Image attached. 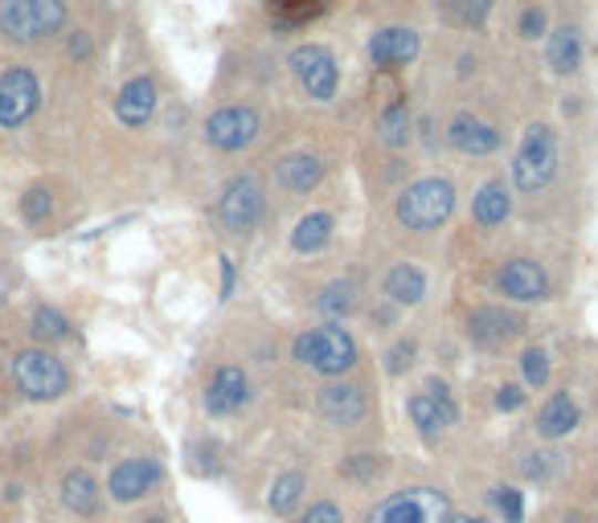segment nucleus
Returning <instances> with one entry per match:
<instances>
[{"label": "nucleus", "instance_id": "nucleus-1", "mask_svg": "<svg viewBox=\"0 0 598 523\" xmlns=\"http://www.w3.org/2000/svg\"><path fill=\"white\" fill-rule=\"evenodd\" d=\"M455 209V188L451 180H439V176H426V180H414V185L398 197V221L414 233H431L451 217Z\"/></svg>", "mask_w": 598, "mask_h": 523}, {"label": "nucleus", "instance_id": "nucleus-2", "mask_svg": "<svg viewBox=\"0 0 598 523\" xmlns=\"http://www.w3.org/2000/svg\"><path fill=\"white\" fill-rule=\"evenodd\" d=\"M66 25V0H4L0 4V33L9 41L54 38Z\"/></svg>", "mask_w": 598, "mask_h": 523}, {"label": "nucleus", "instance_id": "nucleus-3", "mask_svg": "<svg viewBox=\"0 0 598 523\" xmlns=\"http://www.w3.org/2000/svg\"><path fill=\"white\" fill-rule=\"evenodd\" d=\"M13 380L17 389L25 393L29 401H58L70 389L66 364L58 360L54 352L45 348H25L13 356Z\"/></svg>", "mask_w": 598, "mask_h": 523}, {"label": "nucleus", "instance_id": "nucleus-4", "mask_svg": "<svg viewBox=\"0 0 598 523\" xmlns=\"http://www.w3.org/2000/svg\"><path fill=\"white\" fill-rule=\"evenodd\" d=\"M296 360L308 364L312 373L340 376L357 364V344L344 327H312L296 339Z\"/></svg>", "mask_w": 598, "mask_h": 523}, {"label": "nucleus", "instance_id": "nucleus-5", "mask_svg": "<svg viewBox=\"0 0 598 523\" xmlns=\"http://www.w3.org/2000/svg\"><path fill=\"white\" fill-rule=\"evenodd\" d=\"M554 172H558V139H554V132L545 123H537L520 139V151L517 160H513V180L525 192H537V188H545L554 180Z\"/></svg>", "mask_w": 598, "mask_h": 523}, {"label": "nucleus", "instance_id": "nucleus-6", "mask_svg": "<svg viewBox=\"0 0 598 523\" xmlns=\"http://www.w3.org/2000/svg\"><path fill=\"white\" fill-rule=\"evenodd\" d=\"M451 503L435 487H414L402 495H390L365 523H447Z\"/></svg>", "mask_w": 598, "mask_h": 523}, {"label": "nucleus", "instance_id": "nucleus-7", "mask_svg": "<svg viewBox=\"0 0 598 523\" xmlns=\"http://www.w3.org/2000/svg\"><path fill=\"white\" fill-rule=\"evenodd\" d=\"M291 74H296V82L316 103H328L340 86L337 57L328 54L324 45H299L296 54H291Z\"/></svg>", "mask_w": 598, "mask_h": 523}, {"label": "nucleus", "instance_id": "nucleus-8", "mask_svg": "<svg viewBox=\"0 0 598 523\" xmlns=\"http://www.w3.org/2000/svg\"><path fill=\"white\" fill-rule=\"evenodd\" d=\"M41 86L38 74L25 66H13L0 74V127H21L38 111Z\"/></svg>", "mask_w": 598, "mask_h": 523}, {"label": "nucleus", "instance_id": "nucleus-9", "mask_svg": "<svg viewBox=\"0 0 598 523\" xmlns=\"http://www.w3.org/2000/svg\"><path fill=\"white\" fill-rule=\"evenodd\" d=\"M259 135V111L255 107H221L205 123V139L221 151H243Z\"/></svg>", "mask_w": 598, "mask_h": 523}, {"label": "nucleus", "instance_id": "nucleus-10", "mask_svg": "<svg viewBox=\"0 0 598 523\" xmlns=\"http://www.w3.org/2000/svg\"><path fill=\"white\" fill-rule=\"evenodd\" d=\"M262 185L255 180V176H238V180H230V188L221 192V221H226V229L230 233H246V229L259 226L262 217Z\"/></svg>", "mask_w": 598, "mask_h": 523}, {"label": "nucleus", "instance_id": "nucleus-11", "mask_svg": "<svg viewBox=\"0 0 598 523\" xmlns=\"http://www.w3.org/2000/svg\"><path fill=\"white\" fill-rule=\"evenodd\" d=\"M496 286H501V295L517 299V303H533V299L549 295V279H545V270L537 266L533 258H513V262H504L501 274H496Z\"/></svg>", "mask_w": 598, "mask_h": 523}, {"label": "nucleus", "instance_id": "nucleus-12", "mask_svg": "<svg viewBox=\"0 0 598 523\" xmlns=\"http://www.w3.org/2000/svg\"><path fill=\"white\" fill-rule=\"evenodd\" d=\"M161 483V467L152 462V458H127L120 467L111 470V499H120V503H136L152 491V487Z\"/></svg>", "mask_w": 598, "mask_h": 523}, {"label": "nucleus", "instance_id": "nucleus-13", "mask_svg": "<svg viewBox=\"0 0 598 523\" xmlns=\"http://www.w3.org/2000/svg\"><path fill=\"white\" fill-rule=\"evenodd\" d=\"M410 417H414V426L431 438V433L455 426L460 409H455V401H451V393L443 389V385H431L426 393H414V397H410Z\"/></svg>", "mask_w": 598, "mask_h": 523}, {"label": "nucleus", "instance_id": "nucleus-14", "mask_svg": "<svg viewBox=\"0 0 598 523\" xmlns=\"http://www.w3.org/2000/svg\"><path fill=\"white\" fill-rule=\"evenodd\" d=\"M246 397H250L246 373H243V368H234V364H226V368H218V373H214L209 389H205V409H209L214 417H230V414H238V409H243Z\"/></svg>", "mask_w": 598, "mask_h": 523}, {"label": "nucleus", "instance_id": "nucleus-15", "mask_svg": "<svg viewBox=\"0 0 598 523\" xmlns=\"http://www.w3.org/2000/svg\"><path fill=\"white\" fill-rule=\"evenodd\" d=\"M414 54H419V33L414 29H381V33H373V41H369V57H373V66H406V62H414Z\"/></svg>", "mask_w": 598, "mask_h": 523}, {"label": "nucleus", "instance_id": "nucleus-16", "mask_svg": "<svg viewBox=\"0 0 598 523\" xmlns=\"http://www.w3.org/2000/svg\"><path fill=\"white\" fill-rule=\"evenodd\" d=\"M447 139H451V148L463 151V156H492V151L501 148V132H496L492 123L472 119V115H460V119H451Z\"/></svg>", "mask_w": 598, "mask_h": 523}, {"label": "nucleus", "instance_id": "nucleus-17", "mask_svg": "<svg viewBox=\"0 0 598 523\" xmlns=\"http://www.w3.org/2000/svg\"><path fill=\"white\" fill-rule=\"evenodd\" d=\"M115 115H120L127 127H144V123L156 115V82L152 79H132L115 98Z\"/></svg>", "mask_w": 598, "mask_h": 523}, {"label": "nucleus", "instance_id": "nucleus-18", "mask_svg": "<svg viewBox=\"0 0 598 523\" xmlns=\"http://www.w3.org/2000/svg\"><path fill=\"white\" fill-rule=\"evenodd\" d=\"M517 332L520 320L501 307H476L467 315V336L476 339V344H504V339H513Z\"/></svg>", "mask_w": 598, "mask_h": 523}, {"label": "nucleus", "instance_id": "nucleus-19", "mask_svg": "<svg viewBox=\"0 0 598 523\" xmlns=\"http://www.w3.org/2000/svg\"><path fill=\"white\" fill-rule=\"evenodd\" d=\"M320 414L337 426H353L365 417V397L357 385H328V389H320Z\"/></svg>", "mask_w": 598, "mask_h": 523}, {"label": "nucleus", "instance_id": "nucleus-20", "mask_svg": "<svg viewBox=\"0 0 598 523\" xmlns=\"http://www.w3.org/2000/svg\"><path fill=\"white\" fill-rule=\"evenodd\" d=\"M578 405H574L570 393H554L549 401H545V409L537 414V430L545 433V438H561V433H570L574 426H578Z\"/></svg>", "mask_w": 598, "mask_h": 523}, {"label": "nucleus", "instance_id": "nucleus-21", "mask_svg": "<svg viewBox=\"0 0 598 523\" xmlns=\"http://www.w3.org/2000/svg\"><path fill=\"white\" fill-rule=\"evenodd\" d=\"M62 503H66L74 515H95L99 511L95 474H86V470H70L66 479H62Z\"/></svg>", "mask_w": 598, "mask_h": 523}, {"label": "nucleus", "instance_id": "nucleus-22", "mask_svg": "<svg viewBox=\"0 0 598 523\" xmlns=\"http://www.w3.org/2000/svg\"><path fill=\"white\" fill-rule=\"evenodd\" d=\"M320 176H324V164L308 156V151H299V156H287L279 164V185L291 188V192H308V188L320 185Z\"/></svg>", "mask_w": 598, "mask_h": 523}, {"label": "nucleus", "instance_id": "nucleus-23", "mask_svg": "<svg viewBox=\"0 0 598 523\" xmlns=\"http://www.w3.org/2000/svg\"><path fill=\"white\" fill-rule=\"evenodd\" d=\"M385 295L394 299V303H406V307H414V303L426 295V279H422V270L410 266V262L394 266L390 274H385Z\"/></svg>", "mask_w": 598, "mask_h": 523}, {"label": "nucleus", "instance_id": "nucleus-24", "mask_svg": "<svg viewBox=\"0 0 598 523\" xmlns=\"http://www.w3.org/2000/svg\"><path fill=\"white\" fill-rule=\"evenodd\" d=\"M508 209H513V201H508L504 180H488V185L480 188L476 205H472V217H476L480 226H501L504 217H508Z\"/></svg>", "mask_w": 598, "mask_h": 523}, {"label": "nucleus", "instance_id": "nucleus-25", "mask_svg": "<svg viewBox=\"0 0 598 523\" xmlns=\"http://www.w3.org/2000/svg\"><path fill=\"white\" fill-rule=\"evenodd\" d=\"M578 62H582V33L574 25H561L549 38V66L558 74H570V70H578Z\"/></svg>", "mask_w": 598, "mask_h": 523}, {"label": "nucleus", "instance_id": "nucleus-26", "mask_svg": "<svg viewBox=\"0 0 598 523\" xmlns=\"http://www.w3.org/2000/svg\"><path fill=\"white\" fill-rule=\"evenodd\" d=\"M328 9V0H271V21L279 29L308 25Z\"/></svg>", "mask_w": 598, "mask_h": 523}, {"label": "nucleus", "instance_id": "nucleus-27", "mask_svg": "<svg viewBox=\"0 0 598 523\" xmlns=\"http://www.w3.org/2000/svg\"><path fill=\"white\" fill-rule=\"evenodd\" d=\"M328 238H332V217L308 213L296 226V233H291V245H296L299 254H316V250H324L328 245Z\"/></svg>", "mask_w": 598, "mask_h": 523}, {"label": "nucleus", "instance_id": "nucleus-28", "mask_svg": "<svg viewBox=\"0 0 598 523\" xmlns=\"http://www.w3.org/2000/svg\"><path fill=\"white\" fill-rule=\"evenodd\" d=\"M378 132H381V144H385V148H406L410 144V107L406 103H394V107L381 111Z\"/></svg>", "mask_w": 598, "mask_h": 523}, {"label": "nucleus", "instance_id": "nucleus-29", "mask_svg": "<svg viewBox=\"0 0 598 523\" xmlns=\"http://www.w3.org/2000/svg\"><path fill=\"white\" fill-rule=\"evenodd\" d=\"M299 495H303V474H296V470H291V474H279V479H275L267 503H271L275 515H287V511H296Z\"/></svg>", "mask_w": 598, "mask_h": 523}, {"label": "nucleus", "instance_id": "nucleus-30", "mask_svg": "<svg viewBox=\"0 0 598 523\" xmlns=\"http://www.w3.org/2000/svg\"><path fill=\"white\" fill-rule=\"evenodd\" d=\"M357 307V286L349 279L340 282H328L324 295H320V311L324 315H349V311Z\"/></svg>", "mask_w": 598, "mask_h": 523}, {"label": "nucleus", "instance_id": "nucleus-31", "mask_svg": "<svg viewBox=\"0 0 598 523\" xmlns=\"http://www.w3.org/2000/svg\"><path fill=\"white\" fill-rule=\"evenodd\" d=\"M33 336H38V339H66L70 336V320L54 307H38V311H33Z\"/></svg>", "mask_w": 598, "mask_h": 523}, {"label": "nucleus", "instance_id": "nucleus-32", "mask_svg": "<svg viewBox=\"0 0 598 523\" xmlns=\"http://www.w3.org/2000/svg\"><path fill=\"white\" fill-rule=\"evenodd\" d=\"M50 209H54L50 188H29L25 201H21V213H25V221H45V217H50Z\"/></svg>", "mask_w": 598, "mask_h": 523}, {"label": "nucleus", "instance_id": "nucleus-33", "mask_svg": "<svg viewBox=\"0 0 598 523\" xmlns=\"http://www.w3.org/2000/svg\"><path fill=\"white\" fill-rule=\"evenodd\" d=\"M451 13L460 17L463 25H480L492 13V0H451Z\"/></svg>", "mask_w": 598, "mask_h": 523}, {"label": "nucleus", "instance_id": "nucleus-34", "mask_svg": "<svg viewBox=\"0 0 598 523\" xmlns=\"http://www.w3.org/2000/svg\"><path fill=\"white\" fill-rule=\"evenodd\" d=\"M520 364H525V380H529V385H537V389H542L545 380H549V360H545L542 348H529Z\"/></svg>", "mask_w": 598, "mask_h": 523}, {"label": "nucleus", "instance_id": "nucleus-35", "mask_svg": "<svg viewBox=\"0 0 598 523\" xmlns=\"http://www.w3.org/2000/svg\"><path fill=\"white\" fill-rule=\"evenodd\" d=\"M496 508L504 511V523H520V520H525V503H520V491H513V487H501V491H496Z\"/></svg>", "mask_w": 598, "mask_h": 523}, {"label": "nucleus", "instance_id": "nucleus-36", "mask_svg": "<svg viewBox=\"0 0 598 523\" xmlns=\"http://www.w3.org/2000/svg\"><path fill=\"white\" fill-rule=\"evenodd\" d=\"M344 470H349L353 479H373V474H378V458H373V454H353L349 462H344Z\"/></svg>", "mask_w": 598, "mask_h": 523}, {"label": "nucleus", "instance_id": "nucleus-37", "mask_svg": "<svg viewBox=\"0 0 598 523\" xmlns=\"http://www.w3.org/2000/svg\"><path fill=\"white\" fill-rule=\"evenodd\" d=\"M545 33V13L542 9H525L520 13V38H542Z\"/></svg>", "mask_w": 598, "mask_h": 523}, {"label": "nucleus", "instance_id": "nucleus-38", "mask_svg": "<svg viewBox=\"0 0 598 523\" xmlns=\"http://www.w3.org/2000/svg\"><path fill=\"white\" fill-rule=\"evenodd\" d=\"M303 523H340V508L337 503H316V508L303 515Z\"/></svg>", "mask_w": 598, "mask_h": 523}, {"label": "nucleus", "instance_id": "nucleus-39", "mask_svg": "<svg viewBox=\"0 0 598 523\" xmlns=\"http://www.w3.org/2000/svg\"><path fill=\"white\" fill-rule=\"evenodd\" d=\"M496 405H501L504 414H513V409H520V405H525V393H520L517 385H504V389L496 393Z\"/></svg>", "mask_w": 598, "mask_h": 523}, {"label": "nucleus", "instance_id": "nucleus-40", "mask_svg": "<svg viewBox=\"0 0 598 523\" xmlns=\"http://www.w3.org/2000/svg\"><path fill=\"white\" fill-rule=\"evenodd\" d=\"M410 356H414V344H398L394 352H390V373H402V368H410Z\"/></svg>", "mask_w": 598, "mask_h": 523}, {"label": "nucleus", "instance_id": "nucleus-41", "mask_svg": "<svg viewBox=\"0 0 598 523\" xmlns=\"http://www.w3.org/2000/svg\"><path fill=\"white\" fill-rule=\"evenodd\" d=\"M91 50H95V45H91L86 33H74V38H70V54L74 57H91Z\"/></svg>", "mask_w": 598, "mask_h": 523}, {"label": "nucleus", "instance_id": "nucleus-42", "mask_svg": "<svg viewBox=\"0 0 598 523\" xmlns=\"http://www.w3.org/2000/svg\"><path fill=\"white\" fill-rule=\"evenodd\" d=\"M230 286H234V266H230V258H221V291L230 295Z\"/></svg>", "mask_w": 598, "mask_h": 523}, {"label": "nucleus", "instance_id": "nucleus-43", "mask_svg": "<svg viewBox=\"0 0 598 523\" xmlns=\"http://www.w3.org/2000/svg\"><path fill=\"white\" fill-rule=\"evenodd\" d=\"M447 523H484L480 515H447Z\"/></svg>", "mask_w": 598, "mask_h": 523}, {"label": "nucleus", "instance_id": "nucleus-44", "mask_svg": "<svg viewBox=\"0 0 598 523\" xmlns=\"http://www.w3.org/2000/svg\"><path fill=\"white\" fill-rule=\"evenodd\" d=\"M144 523H164V520H161V515H152V520H144Z\"/></svg>", "mask_w": 598, "mask_h": 523}]
</instances>
